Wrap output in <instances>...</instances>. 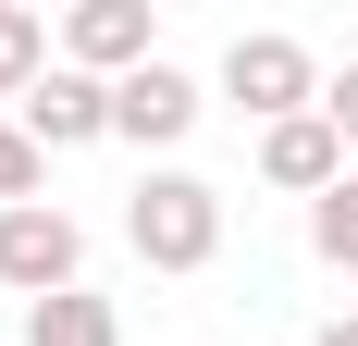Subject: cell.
<instances>
[{
    "label": "cell",
    "mask_w": 358,
    "mask_h": 346,
    "mask_svg": "<svg viewBox=\"0 0 358 346\" xmlns=\"http://www.w3.org/2000/svg\"><path fill=\"white\" fill-rule=\"evenodd\" d=\"M124 247H136L148 272H210V260H222V186L148 173L136 198H124Z\"/></svg>",
    "instance_id": "1"
},
{
    "label": "cell",
    "mask_w": 358,
    "mask_h": 346,
    "mask_svg": "<svg viewBox=\"0 0 358 346\" xmlns=\"http://www.w3.org/2000/svg\"><path fill=\"white\" fill-rule=\"evenodd\" d=\"M322 87H334V74L309 62L296 37H235V50H222V99L259 111V137H272V124H296V111H322Z\"/></svg>",
    "instance_id": "2"
},
{
    "label": "cell",
    "mask_w": 358,
    "mask_h": 346,
    "mask_svg": "<svg viewBox=\"0 0 358 346\" xmlns=\"http://www.w3.org/2000/svg\"><path fill=\"white\" fill-rule=\"evenodd\" d=\"M87 272V235H74V210H50V198H25V210H0V284L13 297H62V284Z\"/></svg>",
    "instance_id": "3"
},
{
    "label": "cell",
    "mask_w": 358,
    "mask_h": 346,
    "mask_svg": "<svg viewBox=\"0 0 358 346\" xmlns=\"http://www.w3.org/2000/svg\"><path fill=\"white\" fill-rule=\"evenodd\" d=\"M62 62L99 74V87L148 74V62H161V50H148V0H74V13H62Z\"/></svg>",
    "instance_id": "4"
},
{
    "label": "cell",
    "mask_w": 358,
    "mask_h": 346,
    "mask_svg": "<svg viewBox=\"0 0 358 346\" xmlns=\"http://www.w3.org/2000/svg\"><path fill=\"white\" fill-rule=\"evenodd\" d=\"M259 173H272L285 198H309V210H322L334 186L358 173V148L334 137V111H296V124H272V137H259Z\"/></svg>",
    "instance_id": "5"
},
{
    "label": "cell",
    "mask_w": 358,
    "mask_h": 346,
    "mask_svg": "<svg viewBox=\"0 0 358 346\" xmlns=\"http://www.w3.org/2000/svg\"><path fill=\"white\" fill-rule=\"evenodd\" d=\"M198 74H173V62H148V74H124V87H111V137H136V148H173L185 124H198Z\"/></svg>",
    "instance_id": "6"
},
{
    "label": "cell",
    "mask_w": 358,
    "mask_h": 346,
    "mask_svg": "<svg viewBox=\"0 0 358 346\" xmlns=\"http://www.w3.org/2000/svg\"><path fill=\"white\" fill-rule=\"evenodd\" d=\"M13 124H25V137L37 148H87V137H111V87H99V74H50V87H37V99L25 111H13Z\"/></svg>",
    "instance_id": "7"
},
{
    "label": "cell",
    "mask_w": 358,
    "mask_h": 346,
    "mask_svg": "<svg viewBox=\"0 0 358 346\" xmlns=\"http://www.w3.org/2000/svg\"><path fill=\"white\" fill-rule=\"evenodd\" d=\"M25 346H124V321H111V297L62 284V297H37V310H25Z\"/></svg>",
    "instance_id": "8"
},
{
    "label": "cell",
    "mask_w": 358,
    "mask_h": 346,
    "mask_svg": "<svg viewBox=\"0 0 358 346\" xmlns=\"http://www.w3.org/2000/svg\"><path fill=\"white\" fill-rule=\"evenodd\" d=\"M50 74H62V62H50V25H37L25 0H0V99L25 111L37 87H50Z\"/></svg>",
    "instance_id": "9"
},
{
    "label": "cell",
    "mask_w": 358,
    "mask_h": 346,
    "mask_svg": "<svg viewBox=\"0 0 358 346\" xmlns=\"http://www.w3.org/2000/svg\"><path fill=\"white\" fill-rule=\"evenodd\" d=\"M309 247H322L334 272H358V173H346V186H334L322 210H309Z\"/></svg>",
    "instance_id": "10"
},
{
    "label": "cell",
    "mask_w": 358,
    "mask_h": 346,
    "mask_svg": "<svg viewBox=\"0 0 358 346\" xmlns=\"http://www.w3.org/2000/svg\"><path fill=\"white\" fill-rule=\"evenodd\" d=\"M37 161H50V148H37L13 111H0V210H25V198H37Z\"/></svg>",
    "instance_id": "11"
},
{
    "label": "cell",
    "mask_w": 358,
    "mask_h": 346,
    "mask_svg": "<svg viewBox=\"0 0 358 346\" xmlns=\"http://www.w3.org/2000/svg\"><path fill=\"white\" fill-rule=\"evenodd\" d=\"M322 111H334V137L358 148V62H346V74H334V87H322Z\"/></svg>",
    "instance_id": "12"
},
{
    "label": "cell",
    "mask_w": 358,
    "mask_h": 346,
    "mask_svg": "<svg viewBox=\"0 0 358 346\" xmlns=\"http://www.w3.org/2000/svg\"><path fill=\"white\" fill-rule=\"evenodd\" d=\"M309 346H358V310H346V321H322V334H309Z\"/></svg>",
    "instance_id": "13"
}]
</instances>
